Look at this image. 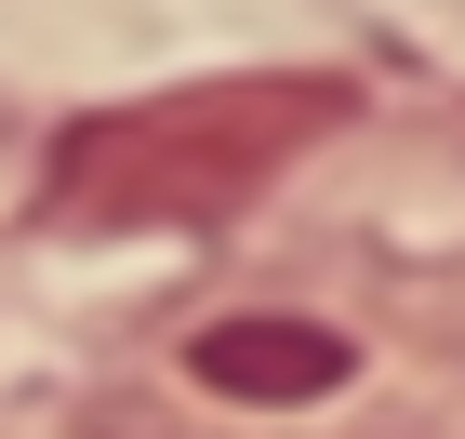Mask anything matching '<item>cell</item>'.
<instances>
[{"instance_id":"obj_1","label":"cell","mask_w":465,"mask_h":439,"mask_svg":"<svg viewBox=\"0 0 465 439\" xmlns=\"http://www.w3.org/2000/svg\"><path fill=\"white\" fill-rule=\"evenodd\" d=\"M359 120V80L332 67H226V80H173L134 107H94L54 134L40 200L67 226H213L252 186H280L320 134Z\"/></svg>"},{"instance_id":"obj_2","label":"cell","mask_w":465,"mask_h":439,"mask_svg":"<svg viewBox=\"0 0 465 439\" xmlns=\"http://www.w3.org/2000/svg\"><path fill=\"white\" fill-rule=\"evenodd\" d=\"M186 373H200L213 400H240V413H306V400H332V386H359V346H346L332 320H280V306H252V320L186 333Z\"/></svg>"}]
</instances>
